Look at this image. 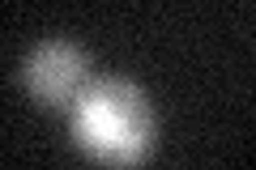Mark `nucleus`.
<instances>
[{
	"label": "nucleus",
	"mask_w": 256,
	"mask_h": 170,
	"mask_svg": "<svg viewBox=\"0 0 256 170\" xmlns=\"http://www.w3.org/2000/svg\"><path fill=\"white\" fill-rule=\"evenodd\" d=\"M73 136L90 158L111 166H137L154 149V111L141 85L124 77H98L73 107Z\"/></svg>",
	"instance_id": "f257e3e1"
},
{
	"label": "nucleus",
	"mask_w": 256,
	"mask_h": 170,
	"mask_svg": "<svg viewBox=\"0 0 256 170\" xmlns=\"http://www.w3.org/2000/svg\"><path fill=\"white\" fill-rule=\"evenodd\" d=\"M22 85L34 94L43 107H60L73 111L77 98L90 85V55L82 47L64 43V38H47L22 64Z\"/></svg>",
	"instance_id": "f03ea898"
}]
</instances>
